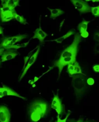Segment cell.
<instances>
[{
	"instance_id": "d6a6232c",
	"label": "cell",
	"mask_w": 99,
	"mask_h": 122,
	"mask_svg": "<svg viewBox=\"0 0 99 122\" xmlns=\"http://www.w3.org/2000/svg\"><path fill=\"white\" fill-rule=\"evenodd\" d=\"M38 80H39V78H38V77H35V78H34V82H36V81H37Z\"/></svg>"
},
{
	"instance_id": "d590c367",
	"label": "cell",
	"mask_w": 99,
	"mask_h": 122,
	"mask_svg": "<svg viewBox=\"0 0 99 122\" xmlns=\"http://www.w3.org/2000/svg\"><path fill=\"white\" fill-rule=\"evenodd\" d=\"M1 62H2V61H1V59H0V65H1Z\"/></svg>"
},
{
	"instance_id": "ffe728a7",
	"label": "cell",
	"mask_w": 99,
	"mask_h": 122,
	"mask_svg": "<svg viewBox=\"0 0 99 122\" xmlns=\"http://www.w3.org/2000/svg\"><path fill=\"white\" fill-rule=\"evenodd\" d=\"M91 12L96 17H99V6L91 7Z\"/></svg>"
},
{
	"instance_id": "7c38bea8",
	"label": "cell",
	"mask_w": 99,
	"mask_h": 122,
	"mask_svg": "<svg viewBox=\"0 0 99 122\" xmlns=\"http://www.w3.org/2000/svg\"><path fill=\"white\" fill-rule=\"evenodd\" d=\"M4 90H3V95L4 97L5 96H15L17 97L20 98L21 99H22L24 100H27V99L21 96L20 94H19L18 93H17L16 92L14 91V90H13L12 89H11L10 88L6 86V85H3V87Z\"/></svg>"
},
{
	"instance_id": "ac0fdd59",
	"label": "cell",
	"mask_w": 99,
	"mask_h": 122,
	"mask_svg": "<svg viewBox=\"0 0 99 122\" xmlns=\"http://www.w3.org/2000/svg\"><path fill=\"white\" fill-rule=\"evenodd\" d=\"M15 19L16 20L20 22V23L25 25L27 24V21L26 19L22 16H20L19 14H18L16 13H15Z\"/></svg>"
},
{
	"instance_id": "83f0119b",
	"label": "cell",
	"mask_w": 99,
	"mask_h": 122,
	"mask_svg": "<svg viewBox=\"0 0 99 122\" xmlns=\"http://www.w3.org/2000/svg\"><path fill=\"white\" fill-rule=\"evenodd\" d=\"M3 90L4 89L3 87H0V98H3L4 97Z\"/></svg>"
},
{
	"instance_id": "3957f363",
	"label": "cell",
	"mask_w": 99,
	"mask_h": 122,
	"mask_svg": "<svg viewBox=\"0 0 99 122\" xmlns=\"http://www.w3.org/2000/svg\"><path fill=\"white\" fill-rule=\"evenodd\" d=\"M81 40L82 37L80 35L79 33L76 34L72 43L63 51L59 58H63L67 57H76L78 46Z\"/></svg>"
},
{
	"instance_id": "2e32d148",
	"label": "cell",
	"mask_w": 99,
	"mask_h": 122,
	"mask_svg": "<svg viewBox=\"0 0 99 122\" xmlns=\"http://www.w3.org/2000/svg\"><path fill=\"white\" fill-rule=\"evenodd\" d=\"M28 36L26 35H19L12 36V40L11 43L13 45H15L16 43L26 38Z\"/></svg>"
},
{
	"instance_id": "5b68a950",
	"label": "cell",
	"mask_w": 99,
	"mask_h": 122,
	"mask_svg": "<svg viewBox=\"0 0 99 122\" xmlns=\"http://www.w3.org/2000/svg\"><path fill=\"white\" fill-rule=\"evenodd\" d=\"M15 9L7 7H1L0 8V18L3 22L9 21L15 19Z\"/></svg>"
},
{
	"instance_id": "4316f807",
	"label": "cell",
	"mask_w": 99,
	"mask_h": 122,
	"mask_svg": "<svg viewBox=\"0 0 99 122\" xmlns=\"http://www.w3.org/2000/svg\"><path fill=\"white\" fill-rule=\"evenodd\" d=\"M93 69L95 72L99 73V65H96L93 66Z\"/></svg>"
},
{
	"instance_id": "7a4b0ae2",
	"label": "cell",
	"mask_w": 99,
	"mask_h": 122,
	"mask_svg": "<svg viewBox=\"0 0 99 122\" xmlns=\"http://www.w3.org/2000/svg\"><path fill=\"white\" fill-rule=\"evenodd\" d=\"M84 75L82 74H76L72 76V85L73 88L78 101L81 100L84 97L88 88L87 83Z\"/></svg>"
},
{
	"instance_id": "e0dca14e",
	"label": "cell",
	"mask_w": 99,
	"mask_h": 122,
	"mask_svg": "<svg viewBox=\"0 0 99 122\" xmlns=\"http://www.w3.org/2000/svg\"><path fill=\"white\" fill-rule=\"evenodd\" d=\"M73 34H74L73 31H72V30H70V31H69L67 33V34H65V35H64L62 37H59V38H58L57 39H56L51 40V41H55V42H56L58 43H61L64 40H65V39H66L67 38H68V37H69L70 36L72 35Z\"/></svg>"
},
{
	"instance_id": "e575fe53",
	"label": "cell",
	"mask_w": 99,
	"mask_h": 122,
	"mask_svg": "<svg viewBox=\"0 0 99 122\" xmlns=\"http://www.w3.org/2000/svg\"><path fill=\"white\" fill-rule=\"evenodd\" d=\"M92 1L93 2H99V0H92Z\"/></svg>"
},
{
	"instance_id": "5bb4252c",
	"label": "cell",
	"mask_w": 99,
	"mask_h": 122,
	"mask_svg": "<svg viewBox=\"0 0 99 122\" xmlns=\"http://www.w3.org/2000/svg\"><path fill=\"white\" fill-rule=\"evenodd\" d=\"M2 1V7H7L13 9L19 5V0H5Z\"/></svg>"
},
{
	"instance_id": "836d02e7",
	"label": "cell",
	"mask_w": 99,
	"mask_h": 122,
	"mask_svg": "<svg viewBox=\"0 0 99 122\" xmlns=\"http://www.w3.org/2000/svg\"><path fill=\"white\" fill-rule=\"evenodd\" d=\"M76 122H83V120H82V119H80Z\"/></svg>"
},
{
	"instance_id": "4fadbf2b",
	"label": "cell",
	"mask_w": 99,
	"mask_h": 122,
	"mask_svg": "<svg viewBox=\"0 0 99 122\" xmlns=\"http://www.w3.org/2000/svg\"><path fill=\"white\" fill-rule=\"evenodd\" d=\"M47 36V34H46L40 27H39L35 30L34 32V35L33 36L32 38H37L40 42L42 43L44 41V39Z\"/></svg>"
},
{
	"instance_id": "8fae6325",
	"label": "cell",
	"mask_w": 99,
	"mask_h": 122,
	"mask_svg": "<svg viewBox=\"0 0 99 122\" xmlns=\"http://www.w3.org/2000/svg\"><path fill=\"white\" fill-rule=\"evenodd\" d=\"M18 53L16 50L9 49L5 51L1 57L2 62H4L6 61L12 60L15 58L18 55Z\"/></svg>"
},
{
	"instance_id": "d6986e66",
	"label": "cell",
	"mask_w": 99,
	"mask_h": 122,
	"mask_svg": "<svg viewBox=\"0 0 99 122\" xmlns=\"http://www.w3.org/2000/svg\"><path fill=\"white\" fill-rule=\"evenodd\" d=\"M73 65H74V74L75 75H76V74L85 75L84 74L82 73V71L81 68L77 61L75 63H74L73 64Z\"/></svg>"
},
{
	"instance_id": "f1b7e54d",
	"label": "cell",
	"mask_w": 99,
	"mask_h": 122,
	"mask_svg": "<svg viewBox=\"0 0 99 122\" xmlns=\"http://www.w3.org/2000/svg\"><path fill=\"white\" fill-rule=\"evenodd\" d=\"M31 40H30L29 41H28L27 43H23L21 45H22V48H25L28 45V44H29V42H30V41Z\"/></svg>"
},
{
	"instance_id": "8992f818",
	"label": "cell",
	"mask_w": 99,
	"mask_h": 122,
	"mask_svg": "<svg viewBox=\"0 0 99 122\" xmlns=\"http://www.w3.org/2000/svg\"><path fill=\"white\" fill-rule=\"evenodd\" d=\"M75 8L82 14L91 12V7L85 1L82 0H71Z\"/></svg>"
},
{
	"instance_id": "484cf974",
	"label": "cell",
	"mask_w": 99,
	"mask_h": 122,
	"mask_svg": "<svg viewBox=\"0 0 99 122\" xmlns=\"http://www.w3.org/2000/svg\"><path fill=\"white\" fill-rule=\"evenodd\" d=\"M94 51L95 53H99V43L97 44L94 48Z\"/></svg>"
},
{
	"instance_id": "6da1fadb",
	"label": "cell",
	"mask_w": 99,
	"mask_h": 122,
	"mask_svg": "<svg viewBox=\"0 0 99 122\" xmlns=\"http://www.w3.org/2000/svg\"><path fill=\"white\" fill-rule=\"evenodd\" d=\"M49 106L47 102L36 99L33 101L28 108V113L32 122H37L48 113Z\"/></svg>"
},
{
	"instance_id": "1f68e13d",
	"label": "cell",
	"mask_w": 99,
	"mask_h": 122,
	"mask_svg": "<svg viewBox=\"0 0 99 122\" xmlns=\"http://www.w3.org/2000/svg\"><path fill=\"white\" fill-rule=\"evenodd\" d=\"M34 83H35V82H34V80H30L29 81V83L31 84V85H33Z\"/></svg>"
},
{
	"instance_id": "f546056e",
	"label": "cell",
	"mask_w": 99,
	"mask_h": 122,
	"mask_svg": "<svg viewBox=\"0 0 99 122\" xmlns=\"http://www.w3.org/2000/svg\"><path fill=\"white\" fill-rule=\"evenodd\" d=\"M5 51V49L4 48H0V56H2Z\"/></svg>"
},
{
	"instance_id": "9c48e42d",
	"label": "cell",
	"mask_w": 99,
	"mask_h": 122,
	"mask_svg": "<svg viewBox=\"0 0 99 122\" xmlns=\"http://www.w3.org/2000/svg\"><path fill=\"white\" fill-rule=\"evenodd\" d=\"M51 107L57 112L58 115H59L62 113L63 111V105L58 95H54V97L52 102Z\"/></svg>"
},
{
	"instance_id": "603a6c76",
	"label": "cell",
	"mask_w": 99,
	"mask_h": 122,
	"mask_svg": "<svg viewBox=\"0 0 99 122\" xmlns=\"http://www.w3.org/2000/svg\"><path fill=\"white\" fill-rule=\"evenodd\" d=\"M70 114H71V112H69L67 114V116H66V117H65V118L64 119H63V120L61 119L60 118V117H59V115H58V116H57V122H67V120L68 118L69 117V116L70 115Z\"/></svg>"
},
{
	"instance_id": "52a82bcc",
	"label": "cell",
	"mask_w": 99,
	"mask_h": 122,
	"mask_svg": "<svg viewBox=\"0 0 99 122\" xmlns=\"http://www.w3.org/2000/svg\"><path fill=\"white\" fill-rule=\"evenodd\" d=\"M40 46L39 45L38 46V49L37 50L35 51V52L32 54V56L31 57V58H30L29 61L28 62V63L26 66V67H25V68L24 69V70H23L22 71V75H21V77L20 78V79H19V81H21L22 78L24 77V76L26 75L27 72L28 71V69L30 68V67H31V66L34 64L36 61V59L38 56V55L39 54V52L40 51Z\"/></svg>"
},
{
	"instance_id": "7402d4cb",
	"label": "cell",
	"mask_w": 99,
	"mask_h": 122,
	"mask_svg": "<svg viewBox=\"0 0 99 122\" xmlns=\"http://www.w3.org/2000/svg\"><path fill=\"white\" fill-rule=\"evenodd\" d=\"M33 52V51H31L30 53H29L26 56L24 57V66H23V70H24V69L25 68V67H26V65L27 64V63L28 62L30 58H31V57L32 56V52Z\"/></svg>"
},
{
	"instance_id": "44dd1931",
	"label": "cell",
	"mask_w": 99,
	"mask_h": 122,
	"mask_svg": "<svg viewBox=\"0 0 99 122\" xmlns=\"http://www.w3.org/2000/svg\"><path fill=\"white\" fill-rule=\"evenodd\" d=\"M68 72L70 76H72L74 74V66L73 64H70L68 66Z\"/></svg>"
},
{
	"instance_id": "8d00e7d4",
	"label": "cell",
	"mask_w": 99,
	"mask_h": 122,
	"mask_svg": "<svg viewBox=\"0 0 99 122\" xmlns=\"http://www.w3.org/2000/svg\"></svg>"
},
{
	"instance_id": "cb8c5ba5",
	"label": "cell",
	"mask_w": 99,
	"mask_h": 122,
	"mask_svg": "<svg viewBox=\"0 0 99 122\" xmlns=\"http://www.w3.org/2000/svg\"><path fill=\"white\" fill-rule=\"evenodd\" d=\"M87 83L89 85H93L95 83V81L93 78H89L87 80Z\"/></svg>"
},
{
	"instance_id": "ba28073f",
	"label": "cell",
	"mask_w": 99,
	"mask_h": 122,
	"mask_svg": "<svg viewBox=\"0 0 99 122\" xmlns=\"http://www.w3.org/2000/svg\"><path fill=\"white\" fill-rule=\"evenodd\" d=\"M11 114L8 108L5 105L0 106V122H10Z\"/></svg>"
},
{
	"instance_id": "9a60e30c",
	"label": "cell",
	"mask_w": 99,
	"mask_h": 122,
	"mask_svg": "<svg viewBox=\"0 0 99 122\" xmlns=\"http://www.w3.org/2000/svg\"><path fill=\"white\" fill-rule=\"evenodd\" d=\"M48 9L51 12L50 18L51 19H53V20L55 19L56 18H57L58 17H59L64 13V11L62 10L59 8L51 9L48 8Z\"/></svg>"
},
{
	"instance_id": "277c9868",
	"label": "cell",
	"mask_w": 99,
	"mask_h": 122,
	"mask_svg": "<svg viewBox=\"0 0 99 122\" xmlns=\"http://www.w3.org/2000/svg\"><path fill=\"white\" fill-rule=\"evenodd\" d=\"M76 57H67L63 58H59L58 60L55 61L54 63V66L57 67L59 70L58 78H59L63 68L71 64H74L76 62Z\"/></svg>"
},
{
	"instance_id": "d4e9b609",
	"label": "cell",
	"mask_w": 99,
	"mask_h": 122,
	"mask_svg": "<svg viewBox=\"0 0 99 122\" xmlns=\"http://www.w3.org/2000/svg\"><path fill=\"white\" fill-rule=\"evenodd\" d=\"M94 39L95 41L99 43V33L96 32L94 35Z\"/></svg>"
},
{
	"instance_id": "4dcf8cb0",
	"label": "cell",
	"mask_w": 99,
	"mask_h": 122,
	"mask_svg": "<svg viewBox=\"0 0 99 122\" xmlns=\"http://www.w3.org/2000/svg\"><path fill=\"white\" fill-rule=\"evenodd\" d=\"M3 33H4L3 28L1 26H0V35H3Z\"/></svg>"
},
{
	"instance_id": "30bf717a",
	"label": "cell",
	"mask_w": 99,
	"mask_h": 122,
	"mask_svg": "<svg viewBox=\"0 0 99 122\" xmlns=\"http://www.w3.org/2000/svg\"><path fill=\"white\" fill-rule=\"evenodd\" d=\"M90 22L89 21H87L86 20H83L78 26V29L80 33V35L82 37L87 38L89 34L87 31L88 24Z\"/></svg>"
}]
</instances>
